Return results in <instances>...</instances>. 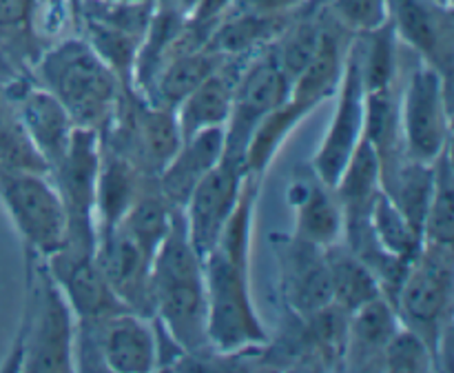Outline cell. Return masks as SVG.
<instances>
[{"label": "cell", "instance_id": "6da1fadb", "mask_svg": "<svg viewBox=\"0 0 454 373\" xmlns=\"http://www.w3.org/2000/svg\"><path fill=\"white\" fill-rule=\"evenodd\" d=\"M260 189L262 178L248 173L220 240L202 260L208 346L220 355L253 353L270 340L251 289L253 222Z\"/></svg>", "mask_w": 454, "mask_h": 373}, {"label": "cell", "instance_id": "7a4b0ae2", "mask_svg": "<svg viewBox=\"0 0 454 373\" xmlns=\"http://www.w3.org/2000/svg\"><path fill=\"white\" fill-rule=\"evenodd\" d=\"M153 320L184 351V358L211 353L204 262L191 244L182 211L153 258Z\"/></svg>", "mask_w": 454, "mask_h": 373}, {"label": "cell", "instance_id": "3957f363", "mask_svg": "<svg viewBox=\"0 0 454 373\" xmlns=\"http://www.w3.org/2000/svg\"><path fill=\"white\" fill-rule=\"evenodd\" d=\"M3 371H75V313L44 258L25 251V305Z\"/></svg>", "mask_w": 454, "mask_h": 373}, {"label": "cell", "instance_id": "277c9868", "mask_svg": "<svg viewBox=\"0 0 454 373\" xmlns=\"http://www.w3.org/2000/svg\"><path fill=\"white\" fill-rule=\"evenodd\" d=\"M29 78L58 98L75 127L98 133L109 127L127 89L78 31L49 44L31 67Z\"/></svg>", "mask_w": 454, "mask_h": 373}, {"label": "cell", "instance_id": "5b68a950", "mask_svg": "<svg viewBox=\"0 0 454 373\" xmlns=\"http://www.w3.org/2000/svg\"><path fill=\"white\" fill-rule=\"evenodd\" d=\"M328 9V7H326ZM353 34L340 25L328 12L322 43L313 60L291 83L286 100L270 111L253 133L247 149V171L264 178L275 155L282 151L291 133L326 100H331L344 71L346 52Z\"/></svg>", "mask_w": 454, "mask_h": 373}, {"label": "cell", "instance_id": "8992f818", "mask_svg": "<svg viewBox=\"0 0 454 373\" xmlns=\"http://www.w3.org/2000/svg\"><path fill=\"white\" fill-rule=\"evenodd\" d=\"M406 329L415 331L437 360V369L450 371L454 315V247L424 242L408 265L393 300Z\"/></svg>", "mask_w": 454, "mask_h": 373}, {"label": "cell", "instance_id": "52a82bcc", "mask_svg": "<svg viewBox=\"0 0 454 373\" xmlns=\"http://www.w3.org/2000/svg\"><path fill=\"white\" fill-rule=\"evenodd\" d=\"M75 371H158L155 322L129 309L100 322H75Z\"/></svg>", "mask_w": 454, "mask_h": 373}, {"label": "cell", "instance_id": "ba28073f", "mask_svg": "<svg viewBox=\"0 0 454 373\" xmlns=\"http://www.w3.org/2000/svg\"><path fill=\"white\" fill-rule=\"evenodd\" d=\"M399 115L406 158L434 163L452 145V83L417 58L399 80Z\"/></svg>", "mask_w": 454, "mask_h": 373}, {"label": "cell", "instance_id": "9c48e42d", "mask_svg": "<svg viewBox=\"0 0 454 373\" xmlns=\"http://www.w3.org/2000/svg\"><path fill=\"white\" fill-rule=\"evenodd\" d=\"M0 204L25 251L47 260L65 244V202L47 171L0 169Z\"/></svg>", "mask_w": 454, "mask_h": 373}, {"label": "cell", "instance_id": "30bf717a", "mask_svg": "<svg viewBox=\"0 0 454 373\" xmlns=\"http://www.w3.org/2000/svg\"><path fill=\"white\" fill-rule=\"evenodd\" d=\"M100 142L146 176L158 178L180 147L182 136L176 111L153 105L136 89L127 87L109 127L100 133Z\"/></svg>", "mask_w": 454, "mask_h": 373}, {"label": "cell", "instance_id": "8fae6325", "mask_svg": "<svg viewBox=\"0 0 454 373\" xmlns=\"http://www.w3.org/2000/svg\"><path fill=\"white\" fill-rule=\"evenodd\" d=\"M100 169V133L75 127L65 155L49 178L67 211V240L60 249L96 251V182Z\"/></svg>", "mask_w": 454, "mask_h": 373}, {"label": "cell", "instance_id": "7c38bea8", "mask_svg": "<svg viewBox=\"0 0 454 373\" xmlns=\"http://www.w3.org/2000/svg\"><path fill=\"white\" fill-rule=\"evenodd\" d=\"M151 3H109V0H80L75 31L89 47L109 65L124 87L133 84L137 52L149 29Z\"/></svg>", "mask_w": 454, "mask_h": 373}, {"label": "cell", "instance_id": "4fadbf2b", "mask_svg": "<svg viewBox=\"0 0 454 373\" xmlns=\"http://www.w3.org/2000/svg\"><path fill=\"white\" fill-rule=\"evenodd\" d=\"M288 91L291 80L279 69L269 47L248 58L239 74L233 107L226 120L224 154L247 164V149L253 133L270 111L286 100Z\"/></svg>", "mask_w": 454, "mask_h": 373}, {"label": "cell", "instance_id": "5bb4252c", "mask_svg": "<svg viewBox=\"0 0 454 373\" xmlns=\"http://www.w3.org/2000/svg\"><path fill=\"white\" fill-rule=\"evenodd\" d=\"M333 98H335V111H333L331 124L310 163L313 171L331 186L335 185L341 169L346 167L353 151L362 142L364 127H366V87H364L355 36L350 38L344 71H341L340 84Z\"/></svg>", "mask_w": 454, "mask_h": 373}, {"label": "cell", "instance_id": "9a60e30c", "mask_svg": "<svg viewBox=\"0 0 454 373\" xmlns=\"http://www.w3.org/2000/svg\"><path fill=\"white\" fill-rule=\"evenodd\" d=\"M388 22L406 52L452 83L454 16L450 0H388Z\"/></svg>", "mask_w": 454, "mask_h": 373}, {"label": "cell", "instance_id": "2e32d148", "mask_svg": "<svg viewBox=\"0 0 454 373\" xmlns=\"http://www.w3.org/2000/svg\"><path fill=\"white\" fill-rule=\"evenodd\" d=\"M247 176V164L224 154L186 200L182 216H184L191 244L202 260L220 240L222 231L242 195Z\"/></svg>", "mask_w": 454, "mask_h": 373}, {"label": "cell", "instance_id": "e0dca14e", "mask_svg": "<svg viewBox=\"0 0 454 373\" xmlns=\"http://www.w3.org/2000/svg\"><path fill=\"white\" fill-rule=\"evenodd\" d=\"M270 240L279 269V293L288 313L309 315L331 305L326 247L295 234H279Z\"/></svg>", "mask_w": 454, "mask_h": 373}, {"label": "cell", "instance_id": "ac0fdd59", "mask_svg": "<svg viewBox=\"0 0 454 373\" xmlns=\"http://www.w3.org/2000/svg\"><path fill=\"white\" fill-rule=\"evenodd\" d=\"M96 258L118 300L133 313L153 320V258L129 231L114 226L98 235Z\"/></svg>", "mask_w": 454, "mask_h": 373}, {"label": "cell", "instance_id": "d6986e66", "mask_svg": "<svg viewBox=\"0 0 454 373\" xmlns=\"http://www.w3.org/2000/svg\"><path fill=\"white\" fill-rule=\"evenodd\" d=\"M47 265L74 309L75 322H100L118 311H127L106 282L96 251L58 249L47 258Z\"/></svg>", "mask_w": 454, "mask_h": 373}, {"label": "cell", "instance_id": "ffe728a7", "mask_svg": "<svg viewBox=\"0 0 454 373\" xmlns=\"http://www.w3.org/2000/svg\"><path fill=\"white\" fill-rule=\"evenodd\" d=\"M9 83H12L22 127H25L31 145L35 147L49 171L65 155L71 136L75 131V123L67 114L65 107L58 102V98L44 87H40L34 78L22 75V78L9 80Z\"/></svg>", "mask_w": 454, "mask_h": 373}, {"label": "cell", "instance_id": "44dd1931", "mask_svg": "<svg viewBox=\"0 0 454 373\" xmlns=\"http://www.w3.org/2000/svg\"><path fill=\"white\" fill-rule=\"evenodd\" d=\"M286 200L295 213L293 234L319 247L340 242L344 235V211L335 189L326 185L310 164L291 173Z\"/></svg>", "mask_w": 454, "mask_h": 373}, {"label": "cell", "instance_id": "7402d4cb", "mask_svg": "<svg viewBox=\"0 0 454 373\" xmlns=\"http://www.w3.org/2000/svg\"><path fill=\"white\" fill-rule=\"evenodd\" d=\"M402 327L395 305L380 296L350 311L346 318L341 371H381V355Z\"/></svg>", "mask_w": 454, "mask_h": 373}, {"label": "cell", "instance_id": "603a6c76", "mask_svg": "<svg viewBox=\"0 0 454 373\" xmlns=\"http://www.w3.org/2000/svg\"><path fill=\"white\" fill-rule=\"evenodd\" d=\"M222 155H224V129H204L184 138L171 160L158 173V185L164 198L176 209H184L189 195L220 163Z\"/></svg>", "mask_w": 454, "mask_h": 373}, {"label": "cell", "instance_id": "cb8c5ba5", "mask_svg": "<svg viewBox=\"0 0 454 373\" xmlns=\"http://www.w3.org/2000/svg\"><path fill=\"white\" fill-rule=\"evenodd\" d=\"M239 58H229L176 107V120L182 140L204 129H224L233 107L235 87L244 69Z\"/></svg>", "mask_w": 454, "mask_h": 373}, {"label": "cell", "instance_id": "d4e9b609", "mask_svg": "<svg viewBox=\"0 0 454 373\" xmlns=\"http://www.w3.org/2000/svg\"><path fill=\"white\" fill-rule=\"evenodd\" d=\"M155 180L100 142V169L96 182V231L106 234L122 222L142 191Z\"/></svg>", "mask_w": 454, "mask_h": 373}, {"label": "cell", "instance_id": "484cf974", "mask_svg": "<svg viewBox=\"0 0 454 373\" xmlns=\"http://www.w3.org/2000/svg\"><path fill=\"white\" fill-rule=\"evenodd\" d=\"M226 60L229 58L215 52L211 44H204V47L193 49V52L177 53L171 60L164 62V67L155 74V78L151 80V84L142 96L153 102V105L176 111V107L202 80H207L213 71L220 69Z\"/></svg>", "mask_w": 454, "mask_h": 373}, {"label": "cell", "instance_id": "4316f807", "mask_svg": "<svg viewBox=\"0 0 454 373\" xmlns=\"http://www.w3.org/2000/svg\"><path fill=\"white\" fill-rule=\"evenodd\" d=\"M326 265L331 278V302L346 313L384 296L375 274L341 240L326 247Z\"/></svg>", "mask_w": 454, "mask_h": 373}, {"label": "cell", "instance_id": "83f0119b", "mask_svg": "<svg viewBox=\"0 0 454 373\" xmlns=\"http://www.w3.org/2000/svg\"><path fill=\"white\" fill-rule=\"evenodd\" d=\"M333 189L340 200L341 211H344V220L371 213L372 200L381 191V173L380 160H377L375 149L366 140V136L362 138L346 167L341 169Z\"/></svg>", "mask_w": 454, "mask_h": 373}, {"label": "cell", "instance_id": "f1b7e54d", "mask_svg": "<svg viewBox=\"0 0 454 373\" xmlns=\"http://www.w3.org/2000/svg\"><path fill=\"white\" fill-rule=\"evenodd\" d=\"M434 189V163H419L406 158L393 176L381 185V191L393 200L395 207L424 235V220Z\"/></svg>", "mask_w": 454, "mask_h": 373}, {"label": "cell", "instance_id": "f546056e", "mask_svg": "<svg viewBox=\"0 0 454 373\" xmlns=\"http://www.w3.org/2000/svg\"><path fill=\"white\" fill-rule=\"evenodd\" d=\"M0 169L47 171V164L22 127L9 80H0Z\"/></svg>", "mask_w": 454, "mask_h": 373}, {"label": "cell", "instance_id": "4dcf8cb0", "mask_svg": "<svg viewBox=\"0 0 454 373\" xmlns=\"http://www.w3.org/2000/svg\"><path fill=\"white\" fill-rule=\"evenodd\" d=\"M177 211H182V209H176L167 198H164V194L160 191L158 178H155V180L142 191V195L136 200V204L129 209V213L122 218L120 226H122L124 231H129L142 247L149 249L151 253H155L160 244H162L164 235L171 229V222Z\"/></svg>", "mask_w": 454, "mask_h": 373}, {"label": "cell", "instance_id": "1f68e13d", "mask_svg": "<svg viewBox=\"0 0 454 373\" xmlns=\"http://www.w3.org/2000/svg\"><path fill=\"white\" fill-rule=\"evenodd\" d=\"M368 222L380 247L395 258L411 262L424 244V235L403 218V213L395 207L384 191H380L372 200Z\"/></svg>", "mask_w": 454, "mask_h": 373}, {"label": "cell", "instance_id": "d6a6232c", "mask_svg": "<svg viewBox=\"0 0 454 373\" xmlns=\"http://www.w3.org/2000/svg\"><path fill=\"white\" fill-rule=\"evenodd\" d=\"M454 169L452 145L434 160V189L424 220V242L452 244L454 247Z\"/></svg>", "mask_w": 454, "mask_h": 373}, {"label": "cell", "instance_id": "836d02e7", "mask_svg": "<svg viewBox=\"0 0 454 373\" xmlns=\"http://www.w3.org/2000/svg\"><path fill=\"white\" fill-rule=\"evenodd\" d=\"M437 369V360L430 346L415 331L402 327L397 329L381 355V371H406V373H430Z\"/></svg>", "mask_w": 454, "mask_h": 373}, {"label": "cell", "instance_id": "e575fe53", "mask_svg": "<svg viewBox=\"0 0 454 373\" xmlns=\"http://www.w3.org/2000/svg\"><path fill=\"white\" fill-rule=\"evenodd\" d=\"M328 12L350 34H366L388 22V0H324Z\"/></svg>", "mask_w": 454, "mask_h": 373}, {"label": "cell", "instance_id": "d590c367", "mask_svg": "<svg viewBox=\"0 0 454 373\" xmlns=\"http://www.w3.org/2000/svg\"><path fill=\"white\" fill-rule=\"evenodd\" d=\"M191 22H198V25L211 27L215 31V27L220 25L222 18L226 16V12L231 9L233 0H171Z\"/></svg>", "mask_w": 454, "mask_h": 373}, {"label": "cell", "instance_id": "8d00e7d4", "mask_svg": "<svg viewBox=\"0 0 454 373\" xmlns=\"http://www.w3.org/2000/svg\"><path fill=\"white\" fill-rule=\"evenodd\" d=\"M306 3H310V0H233L231 9L251 13H288Z\"/></svg>", "mask_w": 454, "mask_h": 373}, {"label": "cell", "instance_id": "74e56055", "mask_svg": "<svg viewBox=\"0 0 454 373\" xmlns=\"http://www.w3.org/2000/svg\"><path fill=\"white\" fill-rule=\"evenodd\" d=\"M67 4H69V9H71V13H74V20L75 18H78V9H80V0H65Z\"/></svg>", "mask_w": 454, "mask_h": 373}, {"label": "cell", "instance_id": "f35d334b", "mask_svg": "<svg viewBox=\"0 0 454 373\" xmlns=\"http://www.w3.org/2000/svg\"><path fill=\"white\" fill-rule=\"evenodd\" d=\"M109 3H151V0H109Z\"/></svg>", "mask_w": 454, "mask_h": 373}]
</instances>
